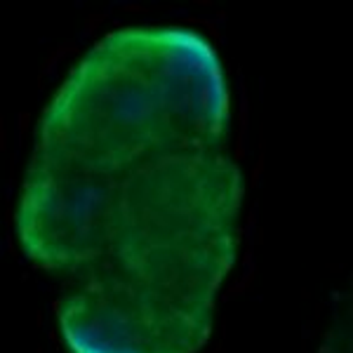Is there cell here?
<instances>
[{
	"instance_id": "6da1fadb",
	"label": "cell",
	"mask_w": 353,
	"mask_h": 353,
	"mask_svg": "<svg viewBox=\"0 0 353 353\" xmlns=\"http://www.w3.org/2000/svg\"><path fill=\"white\" fill-rule=\"evenodd\" d=\"M229 128V83L208 38L184 26H125L66 73L33 149L128 181L161 158L226 149Z\"/></svg>"
},
{
	"instance_id": "7a4b0ae2",
	"label": "cell",
	"mask_w": 353,
	"mask_h": 353,
	"mask_svg": "<svg viewBox=\"0 0 353 353\" xmlns=\"http://www.w3.org/2000/svg\"><path fill=\"white\" fill-rule=\"evenodd\" d=\"M318 353H353V283L341 297Z\"/></svg>"
}]
</instances>
